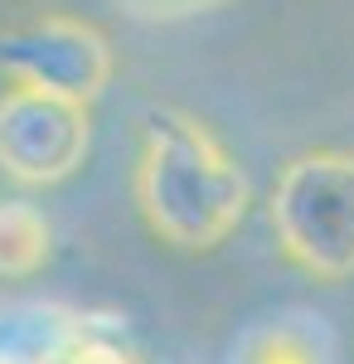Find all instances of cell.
I'll return each instance as SVG.
<instances>
[{"label":"cell","instance_id":"cell-1","mask_svg":"<svg viewBox=\"0 0 354 364\" xmlns=\"http://www.w3.org/2000/svg\"><path fill=\"white\" fill-rule=\"evenodd\" d=\"M247 175L238 156L180 107H151L141 117L136 209L146 228L180 252L218 248L247 214Z\"/></svg>","mask_w":354,"mask_h":364},{"label":"cell","instance_id":"cell-2","mask_svg":"<svg viewBox=\"0 0 354 364\" xmlns=\"http://www.w3.org/2000/svg\"><path fill=\"white\" fill-rule=\"evenodd\" d=\"M267 214L291 267L316 282L354 277V151L321 146L286 161Z\"/></svg>","mask_w":354,"mask_h":364},{"label":"cell","instance_id":"cell-3","mask_svg":"<svg viewBox=\"0 0 354 364\" xmlns=\"http://www.w3.org/2000/svg\"><path fill=\"white\" fill-rule=\"evenodd\" d=\"M92 146V122L87 102H68L39 87H5L0 92V175L44 190L68 180L87 161Z\"/></svg>","mask_w":354,"mask_h":364},{"label":"cell","instance_id":"cell-4","mask_svg":"<svg viewBox=\"0 0 354 364\" xmlns=\"http://www.w3.org/2000/svg\"><path fill=\"white\" fill-rule=\"evenodd\" d=\"M112 44L73 15H44L0 34V73L15 87H39L68 102H92L112 83Z\"/></svg>","mask_w":354,"mask_h":364},{"label":"cell","instance_id":"cell-5","mask_svg":"<svg viewBox=\"0 0 354 364\" xmlns=\"http://www.w3.org/2000/svg\"><path fill=\"white\" fill-rule=\"evenodd\" d=\"M233 364H335V340L321 316L301 306L257 316L233 345Z\"/></svg>","mask_w":354,"mask_h":364},{"label":"cell","instance_id":"cell-6","mask_svg":"<svg viewBox=\"0 0 354 364\" xmlns=\"http://www.w3.org/2000/svg\"><path fill=\"white\" fill-rule=\"evenodd\" d=\"M49 257V224L29 199H0V277H34Z\"/></svg>","mask_w":354,"mask_h":364},{"label":"cell","instance_id":"cell-7","mask_svg":"<svg viewBox=\"0 0 354 364\" xmlns=\"http://www.w3.org/2000/svg\"><path fill=\"white\" fill-rule=\"evenodd\" d=\"M165 10H175V15H190V10H209V5H218V0H161Z\"/></svg>","mask_w":354,"mask_h":364}]
</instances>
